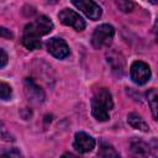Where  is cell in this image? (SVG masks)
Returning a JSON list of instances; mask_svg holds the SVG:
<instances>
[{
  "label": "cell",
  "mask_w": 158,
  "mask_h": 158,
  "mask_svg": "<svg viewBox=\"0 0 158 158\" xmlns=\"http://www.w3.org/2000/svg\"><path fill=\"white\" fill-rule=\"evenodd\" d=\"M127 121L128 123L136 128V130H139V131H143V132H148L149 131V127L147 125V122L142 118L141 115L136 114V112H131L128 116H127Z\"/></svg>",
  "instance_id": "30bf717a"
},
{
  "label": "cell",
  "mask_w": 158,
  "mask_h": 158,
  "mask_svg": "<svg viewBox=\"0 0 158 158\" xmlns=\"http://www.w3.org/2000/svg\"><path fill=\"white\" fill-rule=\"evenodd\" d=\"M115 35V30L109 23H102L95 28L91 36V43L96 49H101L105 47H109L112 42Z\"/></svg>",
  "instance_id": "7a4b0ae2"
},
{
  "label": "cell",
  "mask_w": 158,
  "mask_h": 158,
  "mask_svg": "<svg viewBox=\"0 0 158 158\" xmlns=\"http://www.w3.org/2000/svg\"><path fill=\"white\" fill-rule=\"evenodd\" d=\"M7 54H6V52L4 51V49H1L0 48V68H2V67H5L6 64H7Z\"/></svg>",
  "instance_id": "e0dca14e"
},
{
  "label": "cell",
  "mask_w": 158,
  "mask_h": 158,
  "mask_svg": "<svg viewBox=\"0 0 158 158\" xmlns=\"http://www.w3.org/2000/svg\"><path fill=\"white\" fill-rule=\"evenodd\" d=\"M22 44L27 48V49H38L41 47V40L37 37H32V36H27V35H22Z\"/></svg>",
  "instance_id": "8fae6325"
},
{
  "label": "cell",
  "mask_w": 158,
  "mask_h": 158,
  "mask_svg": "<svg viewBox=\"0 0 158 158\" xmlns=\"http://www.w3.org/2000/svg\"><path fill=\"white\" fill-rule=\"evenodd\" d=\"M157 90L156 89H149L147 91V101L151 106V110H152V115L154 117V120H157Z\"/></svg>",
  "instance_id": "7c38bea8"
},
{
  "label": "cell",
  "mask_w": 158,
  "mask_h": 158,
  "mask_svg": "<svg viewBox=\"0 0 158 158\" xmlns=\"http://www.w3.org/2000/svg\"><path fill=\"white\" fill-rule=\"evenodd\" d=\"M98 156L100 157H117L118 153L107 143H101L100 151L98 152Z\"/></svg>",
  "instance_id": "5bb4252c"
},
{
  "label": "cell",
  "mask_w": 158,
  "mask_h": 158,
  "mask_svg": "<svg viewBox=\"0 0 158 158\" xmlns=\"http://www.w3.org/2000/svg\"><path fill=\"white\" fill-rule=\"evenodd\" d=\"M58 19L62 23L70 26L77 31H83L85 28V21L83 20V17L70 9H63L58 14Z\"/></svg>",
  "instance_id": "5b68a950"
},
{
  "label": "cell",
  "mask_w": 158,
  "mask_h": 158,
  "mask_svg": "<svg viewBox=\"0 0 158 158\" xmlns=\"http://www.w3.org/2000/svg\"><path fill=\"white\" fill-rule=\"evenodd\" d=\"M47 51L56 58L63 59L69 54V47L64 40L53 37L47 42Z\"/></svg>",
  "instance_id": "ba28073f"
},
{
  "label": "cell",
  "mask_w": 158,
  "mask_h": 158,
  "mask_svg": "<svg viewBox=\"0 0 158 158\" xmlns=\"http://www.w3.org/2000/svg\"><path fill=\"white\" fill-rule=\"evenodd\" d=\"M152 4H157V0H149Z\"/></svg>",
  "instance_id": "ffe728a7"
},
{
  "label": "cell",
  "mask_w": 158,
  "mask_h": 158,
  "mask_svg": "<svg viewBox=\"0 0 158 158\" xmlns=\"http://www.w3.org/2000/svg\"><path fill=\"white\" fill-rule=\"evenodd\" d=\"M131 147H132V151L138 156H147L149 151L148 146L142 141H133Z\"/></svg>",
  "instance_id": "4fadbf2b"
},
{
  "label": "cell",
  "mask_w": 158,
  "mask_h": 158,
  "mask_svg": "<svg viewBox=\"0 0 158 158\" xmlns=\"http://www.w3.org/2000/svg\"><path fill=\"white\" fill-rule=\"evenodd\" d=\"M116 4L123 12H130L133 9V4L130 0H116Z\"/></svg>",
  "instance_id": "2e32d148"
},
{
  "label": "cell",
  "mask_w": 158,
  "mask_h": 158,
  "mask_svg": "<svg viewBox=\"0 0 158 158\" xmlns=\"http://www.w3.org/2000/svg\"><path fill=\"white\" fill-rule=\"evenodd\" d=\"M11 94H12L11 86L5 81H0V99L9 100L11 98Z\"/></svg>",
  "instance_id": "9a60e30c"
},
{
  "label": "cell",
  "mask_w": 158,
  "mask_h": 158,
  "mask_svg": "<svg viewBox=\"0 0 158 158\" xmlns=\"http://www.w3.org/2000/svg\"><path fill=\"white\" fill-rule=\"evenodd\" d=\"M23 89H25V94L27 96V99L31 102L35 104H41L44 100V93L43 90L31 79V78H26L23 81Z\"/></svg>",
  "instance_id": "52a82bcc"
},
{
  "label": "cell",
  "mask_w": 158,
  "mask_h": 158,
  "mask_svg": "<svg viewBox=\"0 0 158 158\" xmlns=\"http://www.w3.org/2000/svg\"><path fill=\"white\" fill-rule=\"evenodd\" d=\"M12 33L10 30L5 28V27H1L0 26V37H5V38H12Z\"/></svg>",
  "instance_id": "ac0fdd59"
},
{
  "label": "cell",
  "mask_w": 158,
  "mask_h": 158,
  "mask_svg": "<svg viewBox=\"0 0 158 158\" xmlns=\"http://www.w3.org/2000/svg\"><path fill=\"white\" fill-rule=\"evenodd\" d=\"M52 30H53L52 21L47 16H40L35 21H32L25 26L23 35H28V36L40 38L41 36L49 33Z\"/></svg>",
  "instance_id": "3957f363"
},
{
  "label": "cell",
  "mask_w": 158,
  "mask_h": 158,
  "mask_svg": "<svg viewBox=\"0 0 158 158\" xmlns=\"http://www.w3.org/2000/svg\"><path fill=\"white\" fill-rule=\"evenodd\" d=\"M114 102L111 94L107 89H99L91 100V112L98 121H107L110 118L109 111L112 109Z\"/></svg>",
  "instance_id": "6da1fadb"
},
{
  "label": "cell",
  "mask_w": 158,
  "mask_h": 158,
  "mask_svg": "<svg viewBox=\"0 0 158 158\" xmlns=\"http://www.w3.org/2000/svg\"><path fill=\"white\" fill-rule=\"evenodd\" d=\"M75 151L79 153H88L95 147V141L91 136H89L85 132H78L75 133L74 143H73Z\"/></svg>",
  "instance_id": "9c48e42d"
},
{
  "label": "cell",
  "mask_w": 158,
  "mask_h": 158,
  "mask_svg": "<svg viewBox=\"0 0 158 158\" xmlns=\"http://www.w3.org/2000/svg\"><path fill=\"white\" fill-rule=\"evenodd\" d=\"M72 2L91 20H98L101 16V7L94 0H72Z\"/></svg>",
  "instance_id": "8992f818"
},
{
  "label": "cell",
  "mask_w": 158,
  "mask_h": 158,
  "mask_svg": "<svg viewBox=\"0 0 158 158\" xmlns=\"http://www.w3.org/2000/svg\"><path fill=\"white\" fill-rule=\"evenodd\" d=\"M0 156H16V157H19L21 154L17 151H7V152H4V153H0Z\"/></svg>",
  "instance_id": "d6986e66"
},
{
  "label": "cell",
  "mask_w": 158,
  "mask_h": 158,
  "mask_svg": "<svg viewBox=\"0 0 158 158\" xmlns=\"http://www.w3.org/2000/svg\"><path fill=\"white\" fill-rule=\"evenodd\" d=\"M130 74L132 80L136 84H146L149 78H151V68L147 63L142 62V60H136L132 63L131 69H130Z\"/></svg>",
  "instance_id": "277c9868"
}]
</instances>
